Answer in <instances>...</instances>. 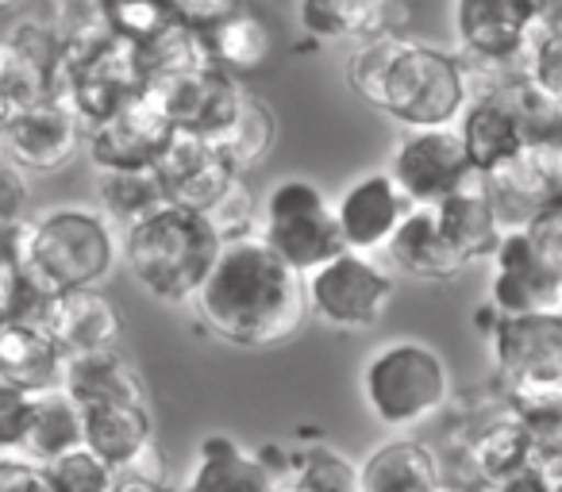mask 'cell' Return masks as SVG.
Returning <instances> with one entry per match:
<instances>
[{
	"label": "cell",
	"mask_w": 562,
	"mask_h": 492,
	"mask_svg": "<svg viewBox=\"0 0 562 492\" xmlns=\"http://www.w3.org/2000/svg\"><path fill=\"white\" fill-rule=\"evenodd\" d=\"M474 492H559V481L547 477L543 469L524 466L508 477H497V481H477Z\"/></svg>",
	"instance_id": "ee69618b"
},
{
	"label": "cell",
	"mask_w": 562,
	"mask_h": 492,
	"mask_svg": "<svg viewBox=\"0 0 562 492\" xmlns=\"http://www.w3.org/2000/svg\"><path fill=\"white\" fill-rule=\"evenodd\" d=\"M147 93L162 108V116L173 124V131H193V135H216L243 101L239 78L224 73L220 66L196 73H181V78L147 81Z\"/></svg>",
	"instance_id": "ac0fdd59"
},
{
	"label": "cell",
	"mask_w": 562,
	"mask_h": 492,
	"mask_svg": "<svg viewBox=\"0 0 562 492\" xmlns=\"http://www.w3.org/2000/svg\"><path fill=\"white\" fill-rule=\"evenodd\" d=\"M81 446L112 473H139L162 481V454L147 404H89L81 408Z\"/></svg>",
	"instance_id": "5bb4252c"
},
{
	"label": "cell",
	"mask_w": 562,
	"mask_h": 492,
	"mask_svg": "<svg viewBox=\"0 0 562 492\" xmlns=\"http://www.w3.org/2000/svg\"><path fill=\"white\" fill-rule=\"evenodd\" d=\"M385 254H390L397 274L416 277V282H447V277L467 270L459 254L447 247L431 208H408V216L401 219L397 231L385 242Z\"/></svg>",
	"instance_id": "cb8c5ba5"
},
{
	"label": "cell",
	"mask_w": 562,
	"mask_h": 492,
	"mask_svg": "<svg viewBox=\"0 0 562 492\" xmlns=\"http://www.w3.org/2000/svg\"><path fill=\"white\" fill-rule=\"evenodd\" d=\"M293 4H297V0H293Z\"/></svg>",
	"instance_id": "f907efd6"
},
{
	"label": "cell",
	"mask_w": 562,
	"mask_h": 492,
	"mask_svg": "<svg viewBox=\"0 0 562 492\" xmlns=\"http://www.w3.org/2000/svg\"><path fill=\"white\" fill-rule=\"evenodd\" d=\"M490 308L501 316H562V204L520 231H505L490 254Z\"/></svg>",
	"instance_id": "5b68a950"
},
{
	"label": "cell",
	"mask_w": 562,
	"mask_h": 492,
	"mask_svg": "<svg viewBox=\"0 0 562 492\" xmlns=\"http://www.w3.org/2000/svg\"><path fill=\"white\" fill-rule=\"evenodd\" d=\"M196 320L220 343L266 351L297 335L305 323V277L290 270L258 234L220 247L216 262L193 293Z\"/></svg>",
	"instance_id": "6da1fadb"
},
{
	"label": "cell",
	"mask_w": 562,
	"mask_h": 492,
	"mask_svg": "<svg viewBox=\"0 0 562 492\" xmlns=\"http://www.w3.org/2000/svg\"><path fill=\"white\" fill-rule=\"evenodd\" d=\"M58 389H63L78 408L147 404V385H143L139 369H135L116 346H101V351H86V354H66Z\"/></svg>",
	"instance_id": "44dd1931"
},
{
	"label": "cell",
	"mask_w": 562,
	"mask_h": 492,
	"mask_svg": "<svg viewBox=\"0 0 562 492\" xmlns=\"http://www.w3.org/2000/svg\"><path fill=\"white\" fill-rule=\"evenodd\" d=\"M362 400L382 427L408 431L431 420L451 400V369L443 354L420 339H393L362 366Z\"/></svg>",
	"instance_id": "8992f818"
},
{
	"label": "cell",
	"mask_w": 562,
	"mask_h": 492,
	"mask_svg": "<svg viewBox=\"0 0 562 492\" xmlns=\"http://www.w3.org/2000/svg\"><path fill=\"white\" fill-rule=\"evenodd\" d=\"M258 239L301 277L344 251L328 193L308 178L273 181L258 204Z\"/></svg>",
	"instance_id": "9c48e42d"
},
{
	"label": "cell",
	"mask_w": 562,
	"mask_h": 492,
	"mask_svg": "<svg viewBox=\"0 0 562 492\" xmlns=\"http://www.w3.org/2000/svg\"><path fill=\"white\" fill-rule=\"evenodd\" d=\"M385 173L413 208H436L439 201L477 181L454 127H413L393 147Z\"/></svg>",
	"instance_id": "7c38bea8"
},
{
	"label": "cell",
	"mask_w": 562,
	"mask_h": 492,
	"mask_svg": "<svg viewBox=\"0 0 562 492\" xmlns=\"http://www.w3.org/2000/svg\"><path fill=\"white\" fill-rule=\"evenodd\" d=\"M81 150V124L55 96L16 108L9 127L0 131V155L24 173H58Z\"/></svg>",
	"instance_id": "9a60e30c"
},
{
	"label": "cell",
	"mask_w": 562,
	"mask_h": 492,
	"mask_svg": "<svg viewBox=\"0 0 562 492\" xmlns=\"http://www.w3.org/2000/svg\"><path fill=\"white\" fill-rule=\"evenodd\" d=\"M20 247H24V219L20 224H0V277L20 266Z\"/></svg>",
	"instance_id": "f6af8a7d"
},
{
	"label": "cell",
	"mask_w": 562,
	"mask_h": 492,
	"mask_svg": "<svg viewBox=\"0 0 562 492\" xmlns=\"http://www.w3.org/2000/svg\"><path fill=\"white\" fill-rule=\"evenodd\" d=\"M477 328L485 331L508 404L562 400V316H501L482 308Z\"/></svg>",
	"instance_id": "ba28073f"
},
{
	"label": "cell",
	"mask_w": 562,
	"mask_h": 492,
	"mask_svg": "<svg viewBox=\"0 0 562 492\" xmlns=\"http://www.w3.org/2000/svg\"><path fill=\"white\" fill-rule=\"evenodd\" d=\"M536 24H543L536 16V0H454V35L462 43V58L474 62L520 70L516 58Z\"/></svg>",
	"instance_id": "e0dca14e"
},
{
	"label": "cell",
	"mask_w": 562,
	"mask_h": 492,
	"mask_svg": "<svg viewBox=\"0 0 562 492\" xmlns=\"http://www.w3.org/2000/svg\"><path fill=\"white\" fill-rule=\"evenodd\" d=\"M413 204L405 201L393 178L385 170L367 173L355 185L344 188L336 204H331V216H336L339 239H344V251L355 254H370L374 259L378 251H385L390 234L397 231V224L408 216Z\"/></svg>",
	"instance_id": "d6986e66"
},
{
	"label": "cell",
	"mask_w": 562,
	"mask_h": 492,
	"mask_svg": "<svg viewBox=\"0 0 562 492\" xmlns=\"http://www.w3.org/2000/svg\"><path fill=\"white\" fill-rule=\"evenodd\" d=\"M35 392L20 389L12 381H0V454L24 450L27 427H32Z\"/></svg>",
	"instance_id": "ab89813d"
},
{
	"label": "cell",
	"mask_w": 562,
	"mask_h": 492,
	"mask_svg": "<svg viewBox=\"0 0 562 492\" xmlns=\"http://www.w3.org/2000/svg\"><path fill=\"white\" fill-rule=\"evenodd\" d=\"M50 32L66 50L89 47L112 35L109 0H50Z\"/></svg>",
	"instance_id": "d590c367"
},
{
	"label": "cell",
	"mask_w": 562,
	"mask_h": 492,
	"mask_svg": "<svg viewBox=\"0 0 562 492\" xmlns=\"http://www.w3.org/2000/svg\"><path fill=\"white\" fill-rule=\"evenodd\" d=\"M285 492H359V466L336 446L316 443L290 458Z\"/></svg>",
	"instance_id": "e575fe53"
},
{
	"label": "cell",
	"mask_w": 562,
	"mask_h": 492,
	"mask_svg": "<svg viewBox=\"0 0 562 492\" xmlns=\"http://www.w3.org/2000/svg\"><path fill=\"white\" fill-rule=\"evenodd\" d=\"M467 461L477 481H497V477H508V473H516V469L531 466L528 431H524V420L513 404H508L505 412L490 415V420L470 435Z\"/></svg>",
	"instance_id": "f1b7e54d"
},
{
	"label": "cell",
	"mask_w": 562,
	"mask_h": 492,
	"mask_svg": "<svg viewBox=\"0 0 562 492\" xmlns=\"http://www.w3.org/2000/svg\"><path fill=\"white\" fill-rule=\"evenodd\" d=\"M0 492H47L43 466L27 461L24 454H0Z\"/></svg>",
	"instance_id": "b9f144b4"
},
{
	"label": "cell",
	"mask_w": 562,
	"mask_h": 492,
	"mask_svg": "<svg viewBox=\"0 0 562 492\" xmlns=\"http://www.w3.org/2000/svg\"><path fill=\"white\" fill-rule=\"evenodd\" d=\"M120 262V234L97 208L63 204L24 219L20 270L47 293L101 289Z\"/></svg>",
	"instance_id": "277c9868"
},
{
	"label": "cell",
	"mask_w": 562,
	"mask_h": 492,
	"mask_svg": "<svg viewBox=\"0 0 562 492\" xmlns=\"http://www.w3.org/2000/svg\"><path fill=\"white\" fill-rule=\"evenodd\" d=\"M451 127L459 131V142H462V150H467L474 173L493 170V165L520 155L528 142H536L528 127H524V119L516 116L505 96L493 93V89L467 96V104H462L459 119H454Z\"/></svg>",
	"instance_id": "ffe728a7"
},
{
	"label": "cell",
	"mask_w": 562,
	"mask_h": 492,
	"mask_svg": "<svg viewBox=\"0 0 562 492\" xmlns=\"http://www.w3.org/2000/svg\"><path fill=\"white\" fill-rule=\"evenodd\" d=\"M347 85L401 127H451L467 104V73L447 50L393 27L355 43Z\"/></svg>",
	"instance_id": "7a4b0ae2"
},
{
	"label": "cell",
	"mask_w": 562,
	"mask_h": 492,
	"mask_svg": "<svg viewBox=\"0 0 562 492\" xmlns=\"http://www.w3.org/2000/svg\"><path fill=\"white\" fill-rule=\"evenodd\" d=\"M66 354L47 335L43 323L4 320L0 323V381H12L27 392L58 389Z\"/></svg>",
	"instance_id": "d4e9b609"
},
{
	"label": "cell",
	"mask_w": 562,
	"mask_h": 492,
	"mask_svg": "<svg viewBox=\"0 0 562 492\" xmlns=\"http://www.w3.org/2000/svg\"><path fill=\"white\" fill-rule=\"evenodd\" d=\"M173 124L162 116L155 96L143 89L116 112L81 131V147L97 170H150L162 147L170 142Z\"/></svg>",
	"instance_id": "4fadbf2b"
},
{
	"label": "cell",
	"mask_w": 562,
	"mask_h": 492,
	"mask_svg": "<svg viewBox=\"0 0 562 492\" xmlns=\"http://www.w3.org/2000/svg\"><path fill=\"white\" fill-rule=\"evenodd\" d=\"M477 188L490 201L501 231H520L547 208L562 204V135L536 139L508 162L477 173Z\"/></svg>",
	"instance_id": "8fae6325"
},
{
	"label": "cell",
	"mask_w": 562,
	"mask_h": 492,
	"mask_svg": "<svg viewBox=\"0 0 562 492\" xmlns=\"http://www.w3.org/2000/svg\"><path fill=\"white\" fill-rule=\"evenodd\" d=\"M390 0H297V20L305 35L324 43H359L385 32Z\"/></svg>",
	"instance_id": "4dcf8cb0"
},
{
	"label": "cell",
	"mask_w": 562,
	"mask_h": 492,
	"mask_svg": "<svg viewBox=\"0 0 562 492\" xmlns=\"http://www.w3.org/2000/svg\"><path fill=\"white\" fill-rule=\"evenodd\" d=\"M143 89H147V70H143L139 43L124 35H104L101 43H89V47L58 50L47 96L66 104L86 131L89 124L116 112Z\"/></svg>",
	"instance_id": "52a82bcc"
},
{
	"label": "cell",
	"mask_w": 562,
	"mask_h": 492,
	"mask_svg": "<svg viewBox=\"0 0 562 492\" xmlns=\"http://www.w3.org/2000/svg\"><path fill=\"white\" fill-rule=\"evenodd\" d=\"M27 204H32L27 173L16 170L9 158L0 155V224H20V219H27Z\"/></svg>",
	"instance_id": "60d3db41"
},
{
	"label": "cell",
	"mask_w": 562,
	"mask_h": 492,
	"mask_svg": "<svg viewBox=\"0 0 562 492\" xmlns=\"http://www.w3.org/2000/svg\"><path fill=\"white\" fill-rule=\"evenodd\" d=\"M443 484L436 454L416 438H393L359 461V492H436Z\"/></svg>",
	"instance_id": "484cf974"
},
{
	"label": "cell",
	"mask_w": 562,
	"mask_h": 492,
	"mask_svg": "<svg viewBox=\"0 0 562 492\" xmlns=\"http://www.w3.org/2000/svg\"><path fill=\"white\" fill-rule=\"evenodd\" d=\"M139 58L147 81H166V78H181V73H196L209 70V43L204 32L193 24H181V20H166L147 43H139Z\"/></svg>",
	"instance_id": "d6a6232c"
},
{
	"label": "cell",
	"mask_w": 562,
	"mask_h": 492,
	"mask_svg": "<svg viewBox=\"0 0 562 492\" xmlns=\"http://www.w3.org/2000/svg\"><path fill=\"white\" fill-rule=\"evenodd\" d=\"M43 328H47V335L55 339L63 354L116 346L120 335H124V320H120L116 305L101 289H70L50 297Z\"/></svg>",
	"instance_id": "7402d4cb"
},
{
	"label": "cell",
	"mask_w": 562,
	"mask_h": 492,
	"mask_svg": "<svg viewBox=\"0 0 562 492\" xmlns=\"http://www.w3.org/2000/svg\"><path fill=\"white\" fill-rule=\"evenodd\" d=\"M285 481L270 473L258 450L232 435H204L181 492H281Z\"/></svg>",
	"instance_id": "603a6c76"
},
{
	"label": "cell",
	"mask_w": 562,
	"mask_h": 492,
	"mask_svg": "<svg viewBox=\"0 0 562 492\" xmlns=\"http://www.w3.org/2000/svg\"><path fill=\"white\" fill-rule=\"evenodd\" d=\"M397 282L370 254L339 251L305 274V305L339 331H370L382 323Z\"/></svg>",
	"instance_id": "30bf717a"
},
{
	"label": "cell",
	"mask_w": 562,
	"mask_h": 492,
	"mask_svg": "<svg viewBox=\"0 0 562 492\" xmlns=\"http://www.w3.org/2000/svg\"><path fill=\"white\" fill-rule=\"evenodd\" d=\"M166 20H170V12L162 0H109L112 35H124L132 43H147Z\"/></svg>",
	"instance_id": "f35d334b"
},
{
	"label": "cell",
	"mask_w": 562,
	"mask_h": 492,
	"mask_svg": "<svg viewBox=\"0 0 562 492\" xmlns=\"http://www.w3.org/2000/svg\"><path fill=\"white\" fill-rule=\"evenodd\" d=\"M162 201L155 173L150 170H97V211L112 227H127L155 211Z\"/></svg>",
	"instance_id": "836d02e7"
},
{
	"label": "cell",
	"mask_w": 562,
	"mask_h": 492,
	"mask_svg": "<svg viewBox=\"0 0 562 492\" xmlns=\"http://www.w3.org/2000/svg\"><path fill=\"white\" fill-rule=\"evenodd\" d=\"M81 446V408L66 397L63 389H43L35 392L32 408V427L24 438V458L35 466H47V461L63 458V454L78 450Z\"/></svg>",
	"instance_id": "1f68e13d"
},
{
	"label": "cell",
	"mask_w": 562,
	"mask_h": 492,
	"mask_svg": "<svg viewBox=\"0 0 562 492\" xmlns=\"http://www.w3.org/2000/svg\"><path fill=\"white\" fill-rule=\"evenodd\" d=\"M204 216H209V224L216 227L220 242L250 239V234H258V201L247 188V178H235Z\"/></svg>",
	"instance_id": "74e56055"
},
{
	"label": "cell",
	"mask_w": 562,
	"mask_h": 492,
	"mask_svg": "<svg viewBox=\"0 0 562 492\" xmlns=\"http://www.w3.org/2000/svg\"><path fill=\"white\" fill-rule=\"evenodd\" d=\"M16 4H24V0H0V9H16Z\"/></svg>",
	"instance_id": "c3c4849f"
},
{
	"label": "cell",
	"mask_w": 562,
	"mask_h": 492,
	"mask_svg": "<svg viewBox=\"0 0 562 492\" xmlns=\"http://www.w3.org/2000/svg\"><path fill=\"white\" fill-rule=\"evenodd\" d=\"M16 108H20V104L12 101V93H9V89H4V85H0V131L9 127V119L16 116Z\"/></svg>",
	"instance_id": "7dc6e473"
},
{
	"label": "cell",
	"mask_w": 562,
	"mask_h": 492,
	"mask_svg": "<svg viewBox=\"0 0 562 492\" xmlns=\"http://www.w3.org/2000/svg\"><path fill=\"white\" fill-rule=\"evenodd\" d=\"M43 481H47V492H112L116 473L101 458H93L86 446H78L63 458L47 461Z\"/></svg>",
	"instance_id": "8d00e7d4"
},
{
	"label": "cell",
	"mask_w": 562,
	"mask_h": 492,
	"mask_svg": "<svg viewBox=\"0 0 562 492\" xmlns=\"http://www.w3.org/2000/svg\"><path fill=\"white\" fill-rule=\"evenodd\" d=\"M112 492H170V489H166V481H155V477L116 473V481H112Z\"/></svg>",
	"instance_id": "bcb514c9"
},
{
	"label": "cell",
	"mask_w": 562,
	"mask_h": 492,
	"mask_svg": "<svg viewBox=\"0 0 562 492\" xmlns=\"http://www.w3.org/2000/svg\"><path fill=\"white\" fill-rule=\"evenodd\" d=\"M436 492H451V489H447V484H439V489Z\"/></svg>",
	"instance_id": "681fc988"
},
{
	"label": "cell",
	"mask_w": 562,
	"mask_h": 492,
	"mask_svg": "<svg viewBox=\"0 0 562 492\" xmlns=\"http://www.w3.org/2000/svg\"><path fill=\"white\" fill-rule=\"evenodd\" d=\"M220 234L209 216L181 204H158L124 227L120 259L127 274L162 305H189L220 254Z\"/></svg>",
	"instance_id": "3957f363"
},
{
	"label": "cell",
	"mask_w": 562,
	"mask_h": 492,
	"mask_svg": "<svg viewBox=\"0 0 562 492\" xmlns=\"http://www.w3.org/2000/svg\"><path fill=\"white\" fill-rule=\"evenodd\" d=\"M431 211H436L439 231H443L447 247L459 254L462 266L490 259V254L497 251L501 234H505L497 224V216H493L490 201H485L482 188H477V181L467 188H459V193H451L447 201H439Z\"/></svg>",
	"instance_id": "4316f807"
},
{
	"label": "cell",
	"mask_w": 562,
	"mask_h": 492,
	"mask_svg": "<svg viewBox=\"0 0 562 492\" xmlns=\"http://www.w3.org/2000/svg\"><path fill=\"white\" fill-rule=\"evenodd\" d=\"M166 12H170L173 20H181V24H193V27H209L216 24L220 16H227V12H235L243 4V0H162Z\"/></svg>",
	"instance_id": "7bdbcfd3"
},
{
	"label": "cell",
	"mask_w": 562,
	"mask_h": 492,
	"mask_svg": "<svg viewBox=\"0 0 562 492\" xmlns=\"http://www.w3.org/2000/svg\"><path fill=\"white\" fill-rule=\"evenodd\" d=\"M150 173H155L166 204H181V208L196 211H209L220 201V193L239 178L224 162L216 142L209 135L193 131H173L170 142L162 147V155L150 165Z\"/></svg>",
	"instance_id": "2e32d148"
},
{
	"label": "cell",
	"mask_w": 562,
	"mask_h": 492,
	"mask_svg": "<svg viewBox=\"0 0 562 492\" xmlns=\"http://www.w3.org/2000/svg\"><path fill=\"white\" fill-rule=\"evenodd\" d=\"M204 43H209L212 66H220L232 78L262 70L273 55V35L266 27V20L258 12L243 9V4L204 27Z\"/></svg>",
	"instance_id": "83f0119b"
},
{
	"label": "cell",
	"mask_w": 562,
	"mask_h": 492,
	"mask_svg": "<svg viewBox=\"0 0 562 492\" xmlns=\"http://www.w3.org/2000/svg\"><path fill=\"white\" fill-rule=\"evenodd\" d=\"M216 150L224 155V162L232 165L239 178H247L255 165H262L270 158L273 142H278V119L266 108L258 96H247L235 104V112L227 116V124L212 135Z\"/></svg>",
	"instance_id": "f546056e"
}]
</instances>
